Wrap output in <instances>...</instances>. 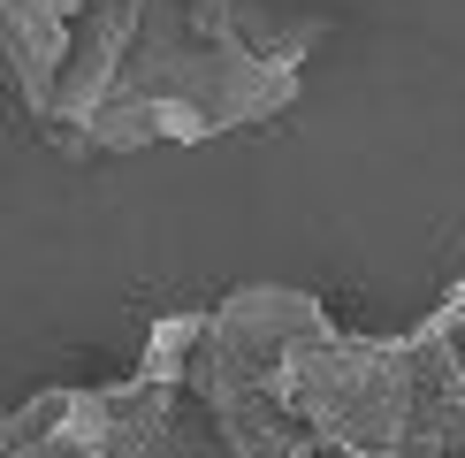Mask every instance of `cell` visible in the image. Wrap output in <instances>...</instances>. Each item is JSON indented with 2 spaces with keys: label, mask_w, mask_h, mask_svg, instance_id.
Segmentation results:
<instances>
[{
  "label": "cell",
  "mask_w": 465,
  "mask_h": 458,
  "mask_svg": "<svg viewBox=\"0 0 465 458\" xmlns=\"http://www.w3.org/2000/svg\"><path fill=\"white\" fill-rule=\"evenodd\" d=\"M0 458H237L199 390L130 374L107 390H46L8 420Z\"/></svg>",
  "instance_id": "cell-4"
},
{
  "label": "cell",
  "mask_w": 465,
  "mask_h": 458,
  "mask_svg": "<svg viewBox=\"0 0 465 458\" xmlns=\"http://www.w3.org/2000/svg\"><path fill=\"white\" fill-rule=\"evenodd\" d=\"M321 24L275 31L252 0H145L138 46L107 107L76 130L69 153H130V145H199L222 130L267 123L298 100V62Z\"/></svg>",
  "instance_id": "cell-1"
},
{
  "label": "cell",
  "mask_w": 465,
  "mask_h": 458,
  "mask_svg": "<svg viewBox=\"0 0 465 458\" xmlns=\"http://www.w3.org/2000/svg\"><path fill=\"white\" fill-rule=\"evenodd\" d=\"M321 336H336L328 305L313 291H290V283H252V291L206 305L183 390L206 397V413L237 458H321L313 420L290 405V367Z\"/></svg>",
  "instance_id": "cell-3"
},
{
  "label": "cell",
  "mask_w": 465,
  "mask_h": 458,
  "mask_svg": "<svg viewBox=\"0 0 465 458\" xmlns=\"http://www.w3.org/2000/svg\"><path fill=\"white\" fill-rule=\"evenodd\" d=\"M435 314H442V321H450V329H465V275L450 283V298H442V305H435Z\"/></svg>",
  "instance_id": "cell-5"
},
{
  "label": "cell",
  "mask_w": 465,
  "mask_h": 458,
  "mask_svg": "<svg viewBox=\"0 0 465 458\" xmlns=\"http://www.w3.org/2000/svg\"><path fill=\"white\" fill-rule=\"evenodd\" d=\"M290 405L321 451L351 458H465V352L428 314L404 336H321L290 367Z\"/></svg>",
  "instance_id": "cell-2"
},
{
  "label": "cell",
  "mask_w": 465,
  "mask_h": 458,
  "mask_svg": "<svg viewBox=\"0 0 465 458\" xmlns=\"http://www.w3.org/2000/svg\"><path fill=\"white\" fill-rule=\"evenodd\" d=\"M321 458H351V451H321Z\"/></svg>",
  "instance_id": "cell-6"
}]
</instances>
